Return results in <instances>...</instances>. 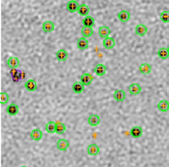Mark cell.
Returning <instances> with one entry per match:
<instances>
[{"instance_id":"obj_1","label":"cell","mask_w":169,"mask_h":167,"mask_svg":"<svg viewBox=\"0 0 169 167\" xmlns=\"http://www.w3.org/2000/svg\"><path fill=\"white\" fill-rule=\"evenodd\" d=\"M100 123V118L99 116L96 115V113H91L89 116V118H88V124H89L90 126H97L98 124Z\"/></svg>"},{"instance_id":"obj_2","label":"cell","mask_w":169,"mask_h":167,"mask_svg":"<svg viewBox=\"0 0 169 167\" xmlns=\"http://www.w3.org/2000/svg\"><path fill=\"white\" fill-rule=\"evenodd\" d=\"M87 153L90 156H96L99 154V147L96 144H90L87 147Z\"/></svg>"},{"instance_id":"obj_3","label":"cell","mask_w":169,"mask_h":167,"mask_svg":"<svg viewBox=\"0 0 169 167\" xmlns=\"http://www.w3.org/2000/svg\"><path fill=\"white\" fill-rule=\"evenodd\" d=\"M80 81H82V84L84 86H89V85L93 81V79L94 77L92 76V74L90 73H84L80 76Z\"/></svg>"},{"instance_id":"obj_4","label":"cell","mask_w":169,"mask_h":167,"mask_svg":"<svg viewBox=\"0 0 169 167\" xmlns=\"http://www.w3.org/2000/svg\"><path fill=\"white\" fill-rule=\"evenodd\" d=\"M79 2L75 1V0H70L67 2V5H66V8L69 13H75L79 9Z\"/></svg>"},{"instance_id":"obj_5","label":"cell","mask_w":169,"mask_h":167,"mask_svg":"<svg viewBox=\"0 0 169 167\" xmlns=\"http://www.w3.org/2000/svg\"><path fill=\"white\" fill-rule=\"evenodd\" d=\"M117 18L122 23H126L130 20V13L127 10H121L120 13H118Z\"/></svg>"},{"instance_id":"obj_6","label":"cell","mask_w":169,"mask_h":167,"mask_svg":"<svg viewBox=\"0 0 169 167\" xmlns=\"http://www.w3.org/2000/svg\"><path fill=\"white\" fill-rule=\"evenodd\" d=\"M56 144H57V149H58V150L62 151V152L67 151V149L69 148V143H68V140L63 139V138H61V139H59Z\"/></svg>"},{"instance_id":"obj_7","label":"cell","mask_w":169,"mask_h":167,"mask_svg":"<svg viewBox=\"0 0 169 167\" xmlns=\"http://www.w3.org/2000/svg\"><path fill=\"white\" fill-rule=\"evenodd\" d=\"M147 33V28L146 25L143 24H138L135 27V34L138 36H144Z\"/></svg>"},{"instance_id":"obj_8","label":"cell","mask_w":169,"mask_h":167,"mask_svg":"<svg viewBox=\"0 0 169 167\" xmlns=\"http://www.w3.org/2000/svg\"><path fill=\"white\" fill-rule=\"evenodd\" d=\"M24 87H25V89L27 91L33 92V91L36 90L37 85H36V81H35L34 80H28L25 81V84H24Z\"/></svg>"},{"instance_id":"obj_9","label":"cell","mask_w":169,"mask_h":167,"mask_svg":"<svg viewBox=\"0 0 169 167\" xmlns=\"http://www.w3.org/2000/svg\"><path fill=\"white\" fill-rule=\"evenodd\" d=\"M114 98H115V100L118 101V102L124 101L125 98H126L125 92L123 91V90H120V89H118V90H115V91L114 92Z\"/></svg>"},{"instance_id":"obj_10","label":"cell","mask_w":169,"mask_h":167,"mask_svg":"<svg viewBox=\"0 0 169 167\" xmlns=\"http://www.w3.org/2000/svg\"><path fill=\"white\" fill-rule=\"evenodd\" d=\"M54 27L55 25L53 22H51V21H45V22L42 23V31L44 32V33H50V32H52L53 30H54Z\"/></svg>"},{"instance_id":"obj_11","label":"cell","mask_w":169,"mask_h":167,"mask_svg":"<svg viewBox=\"0 0 169 167\" xmlns=\"http://www.w3.org/2000/svg\"><path fill=\"white\" fill-rule=\"evenodd\" d=\"M19 59L17 58V57H9V58L8 59V61H6V65H8V67H9V68H17L18 66H19Z\"/></svg>"},{"instance_id":"obj_12","label":"cell","mask_w":169,"mask_h":167,"mask_svg":"<svg viewBox=\"0 0 169 167\" xmlns=\"http://www.w3.org/2000/svg\"><path fill=\"white\" fill-rule=\"evenodd\" d=\"M72 92L75 94H80L84 92V86L82 84V81H75V83L72 84Z\"/></svg>"},{"instance_id":"obj_13","label":"cell","mask_w":169,"mask_h":167,"mask_svg":"<svg viewBox=\"0 0 169 167\" xmlns=\"http://www.w3.org/2000/svg\"><path fill=\"white\" fill-rule=\"evenodd\" d=\"M89 12H90V8H89V6L86 4V3H82V4H79V9H77V13H79V16H82L84 18L87 17L88 13H89Z\"/></svg>"},{"instance_id":"obj_14","label":"cell","mask_w":169,"mask_h":167,"mask_svg":"<svg viewBox=\"0 0 169 167\" xmlns=\"http://www.w3.org/2000/svg\"><path fill=\"white\" fill-rule=\"evenodd\" d=\"M82 23H83V26H84V27H86V28H92V27L94 26V24H95V20L93 19V17L87 16V17H84V19H83Z\"/></svg>"},{"instance_id":"obj_15","label":"cell","mask_w":169,"mask_h":167,"mask_svg":"<svg viewBox=\"0 0 169 167\" xmlns=\"http://www.w3.org/2000/svg\"><path fill=\"white\" fill-rule=\"evenodd\" d=\"M128 91H129V93L131 95H137V94H139L140 92H141V87H140L138 84H135V83L131 84L128 87Z\"/></svg>"},{"instance_id":"obj_16","label":"cell","mask_w":169,"mask_h":167,"mask_svg":"<svg viewBox=\"0 0 169 167\" xmlns=\"http://www.w3.org/2000/svg\"><path fill=\"white\" fill-rule=\"evenodd\" d=\"M130 135L134 138H138L142 135V129L141 127L139 126H134L131 128V130H130Z\"/></svg>"},{"instance_id":"obj_17","label":"cell","mask_w":169,"mask_h":167,"mask_svg":"<svg viewBox=\"0 0 169 167\" xmlns=\"http://www.w3.org/2000/svg\"><path fill=\"white\" fill-rule=\"evenodd\" d=\"M5 111L9 116H16V115H18V112H19V106H18L16 103H12L5 108Z\"/></svg>"},{"instance_id":"obj_18","label":"cell","mask_w":169,"mask_h":167,"mask_svg":"<svg viewBox=\"0 0 169 167\" xmlns=\"http://www.w3.org/2000/svg\"><path fill=\"white\" fill-rule=\"evenodd\" d=\"M67 57H68V54L64 49H60L56 52V58H57L58 61H65V60L67 59Z\"/></svg>"},{"instance_id":"obj_19","label":"cell","mask_w":169,"mask_h":167,"mask_svg":"<svg viewBox=\"0 0 169 167\" xmlns=\"http://www.w3.org/2000/svg\"><path fill=\"white\" fill-rule=\"evenodd\" d=\"M30 137L32 138L33 140L35 141H39L41 138H42V132L40 129H37V128H35L32 131H31L30 133Z\"/></svg>"},{"instance_id":"obj_20","label":"cell","mask_w":169,"mask_h":167,"mask_svg":"<svg viewBox=\"0 0 169 167\" xmlns=\"http://www.w3.org/2000/svg\"><path fill=\"white\" fill-rule=\"evenodd\" d=\"M98 33H99V36L104 39V38L108 37V35H110V29L107 26H101V27H99Z\"/></svg>"},{"instance_id":"obj_21","label":"cell","mask_w":169,"mask_h":167,"mask_svg":"<svg viewBox=\"0 0 169 167\" xmlns=\"http://www.w3.org/2000/svg\"><path fill=\"white\" fill-rule=\"evenodd\" d=\"M157 108L159 109L160 112H167L169 109V102L167 100H160L157 104Z\"/></svg>"},{"instance_id":"obj_22","label":"cell","mask_w":169,"mask_h":167,"mask_svg":"<svg viewBox=\"0 0 169 167\" xmlns=\"http://www.w3.org/2000/svg\"><path fill=\"white\" fill-rule=\"evenodd\" d=\"M115 39L112 37H106V38H104L103 39V47L105 49H107V50H110L115 47Z\"/></svg>"},{"instance_id":"obj_23","label":"cell","mask_w":169,"mask_h":167,"mask_svg":"<svg viewBox=\"0 0 169 167\" xmlns=\"http://www.w3.org/2000/svg\"><path fill=\"white\" fill-rule=\"evenodd\" d=\"M139 71L140 73L142 74H149L151 72V70H152V66L150 65L149 63H142L139 65Z\"/></svg>"},{"instance_id":"obj_24","label":"cell","mask_w":169,"mask_h":167,"mask_svg":"<svg viewBox=\"0 0 169 167\" xmlns=\"http://www.w3.org/2000/svg\"><path fill=\"white\" fill-rule=\"evenodd\" d=\"M88 47H89V41H88L87 38L80 37L77 39V48L79 50H86Z\"/></svg>"},{"instance_id":"obj_25","label":"cell","mask_w":169,"mask_h":167,"mask_svg":"<svg viewBox=\"0 0 169 167\" xmlns=\"http://www.w3.org/2000/svg\"><path fill=\"white\" fill-rule=\"evenodd\" d=\"M105 72H106V67H105L103 64L99 63L95 66V73H96L97 76H104Z\"/></svg>"},{"instance_id":"obj_26","label":"cell","mask_w":169,"mask_h":167,"mask_svg":"<svg viewBox=\"0 0 169 167\" xmlns=\"http://www.w3.org/2000/svg\"><path fill=\"white\" fill-rule=\"evenodd\" d=\"M157 55H158V57H159V58L162 59V60L167 59L168 57H169L168 50H167L166 48H160V49L157 51Z\"/></svg>"},{"instance_id":"obj_27","label":"cell","mask_w":169,"mask_h":167,"mask_svg":"<svg viewBox=\"0 0 169 167\" xmlns=\"http://www.w3.org/2000/svg\"><path fill=\"white\" fill-rule=\"evenodd\" d=\"M45 130H47L49 133H54V132H56V122H53V121H49V122L45 124Z\"/></svg>"},{"instance_id":"obj_28","label":"cell","mask_w":169,"mask_h":167,"mask_svg":"<svg viewBox=\"0 0 169 167\" xmlns=\"http://www.w3.org/2000/svg\"><path fill=\"white\" fill-rule=\"evenodd\" d=\"M66 130V126L63 124L62 122H60V121H58V122H56V133L58 134H62L64 133Z\"/></svg>"},{"instance_id":"obj_29","label":"cell","mask_w":169,"mask_h":167,"mask_svg":"<svg viewBox=\"0 0 169 167\" xmlns=\"http://www.w3.org/2000/svg\"><path fill=\"white\" fill-rule=\"evenodd\" d=\"M80 33H82L83 37L88 38V37L91 36V35L93 34V29H92V28H86V27H84V28H82V31H80Z\"/></svg>"},{"instance_id":"obj_30","label":"cell","mask_w":169,"mask_h":167,"mask_svg":"<svg viewBox=\"0 0 169 167\" xmlns=\"http://www.w3.org/2000/svg\"><path fill=\"white\" fill-rule=\"evenodd\" d=\"M159 18L163 23H169V12H162Z\"/></svg>"},{"instance_id":"obj_31","label":"cell","mask_w":169,"mask_h":167,"mask_svg":"<svg viewBox=\"0 0 169 167\" xmlns=\"http://www.w3.org/2000/svg\"><path fill=\"white\" fill-rule=\"evenodd\" d=\"M8 101V95L4 93V92H1V93H0V103L5 104Z\"/></svg>"},{"instance_id":"obj_32","label":"cell","mask_w":169,"mask_h":167,"mask_svg":"<svg viewBox=\"0 0 169 167\" xmlns=\"http://www.w3.org/2000/svg\"><path fill=\"white\" fill-rule=\"evenodd\" d=\"M167 50H168V53H169V44H168V47H167Z\"/></svg>"},{"instance_id":"obj_33","label":"cell","mask_w":169,"mask_h":167,"mask_svg":"<svg viewBox=\"0 0 169 167\" xmlns=\"http://www.w3.org/2000/svg\"><path fill=\"white\" fill-rule=\"evenodd\" d=\"M21 167H27V166H21Z\"/></svg>"}]
</instances>
